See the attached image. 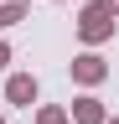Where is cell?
Listing matches in <instances>:
<instances>
[{
    "label": "cell",
    "instance_id": "obj_7",
    "mask_svg": "<svg viewBox=\"0 0 119 124\" xmlns=\"http://www.w3.org/2000/svg\"><path fill=\"white\" fill-rule=\"evenodd\" d=\"M5 57H10V52H5V46H0V67H5Z\"/></svg>",
    "mask_w": 119,
    "mask_h": 124
},
{
    "label": "cell",
    "instance_id": "obj_5",
    "mask_svg": "<svg viewBox=\"0 0 119 124\" xmlns=\"http://www.w3.org/2000/svg\"><path fill=\"white\" fill-rule=\"evenodd\" d=\"M21 16H26V5H0V26H16Z\"/></svg>",
    "mask_w": 119,
    "mask_h": 124
},
{
    "label": "cell",
    "instance_id": "obj_2",
    "mask_svg": "<svg viewBox=\"0 0 119 124\" xmlns=\"http://www.w3.org/2000/svg\"><path fill=\"white\" fill-rule=\"evenodd\" d=\"M72 72H78L83 83H98V78H103V62H98V57H78V62H72Z\"/></svg>",
    "mask_w": 119,
    "mask_h": 124
},
{
    "label": "cell",
    "instance_id": "obj_3",
    "mask_svg": "<svg viewBox=\"0 0 119 124\" xmlns=\"http://www.w3.org/2000/svg\"><path fill=\"white\" fill-rule=\"evenodd\" d=\"M36 98V83L31 78H10V103H31Z\"/></svg>",
    "mask_w": 119,
    "mask_h": 124
},
{
    "label": "cell",
    "instance_id": "obj_4",
    "mask_svg": "<svg viewBox=\"0 0 119 124\" xmlns=\"http://www.w3.org/2000/svg\"><path fill=\"white\" fill-rule=\"evenodd\" d=\"M98 119H103V108L93 98H78V124H98Z\"/></svg>",
    "mask_w": 119,
    "mask_h": 124
},
{
    "label": "cell",
    "instance_id": "obj_1",
    "mask_svg": "<svg viewBox=\"0 0 119 124\" xmlns=\"http://www.w3.org/2000/svg\"><path fill=\"white\" fill-rule=\"evenodd\" d=\"M109 21H114V10H109V5H88V10H83V36H88V41H98L103 31H109Z\"/></svg>",
    "mask_w": 119,
    "mask_h": 124
},
{
    "label": "cell",
    "instance_id": "obj_6",
    "mask_svg": "<svg viewBox=\"0 0 119 124\" xmlns=\"http://www.w3.org/2000/svg\"><path fill=\"white\" fill-rule=\"evenodd\" d=\"M41 124H67V119L57 114V108H47V114H41Z\"/></svg>",
    "mask_w": 119,
    "mask_h": 124
}]
</instances>
